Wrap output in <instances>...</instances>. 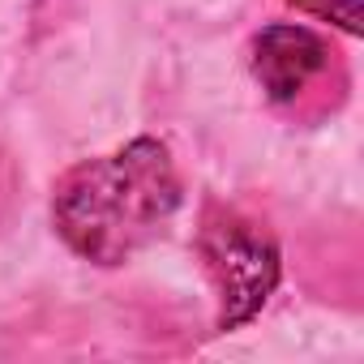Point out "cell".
Here are the masks:
<instances>
[{"mask_svg": "<svg viewBox=\"0 0 364 364\" xmlns=\"http://www.w3.org/2000/svg\"><path fill=\"white\" fill-rule=\"evenodd\" d=\"M176 206L180 176L167 146L137 137L116 154L65 171L52 198V223L77 257L95 266H120L163 232Z\"/></svg>", "mask_w": 364, "mask_h": 364, "instance_id": "cell-1", "label": "cell"}, {"mask_svg": "<svg viewBox=\"0 0 364 364\" xmlns=\"http://www.w3.org/2000/svg\"><path fill=\"white\" fill-rule=\"evenodd\" d=\"M287 5L300 9V14H313L321 22H338L347 35L360 31V5H355V0H287Z\"/></svg>", "mask_w": 364, "mask_h": 364, "instance_id": "cell-4", "label": "cell"}, {"mask_svg": "<svg viewBox=\"0 0 364 364\" xmlns=\"http://www.w3.org/2000/svg\"><path fill=\"white\" fill-rule=\"evenodd\" d=\"M198 249L219 291V330L253 321L279 287V245L270 232L240 219L236 210H210Z\"/></svg>", "mask_w": 364, "mask_h": 364, "instance_id": "cell-2", "label": "cell"}, {"mask_svg": "<svg viewBox=\"0 0 364 364\" xmlns=\"http://www.w3.org/2000/svg\"><path fill=\"white\" fill-rule=\"evenodd\" d=\"M253 77L274 103H296L313 77L326 73L330 48L304 26H266L253 39Z\"/></svg>", "mask_w": 364, "mask_h": 364, "instance_id": "cell-3", "label": "cell"}]
</instances>
